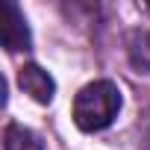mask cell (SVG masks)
<instances>
[{
	"mask_svg": "<svg viewBox=\"0 0 150 150\" xmlns=\"http://www.w3.org/2000/svg\"><path fill=\"white\" fill-rule=\"evenodd\" d=\"M0 38H3V47L9 53L27 50L30 47V27L24 12L12 3V0H3L0 3Z\"/></svg>",
	"mask_w": 150,
	"mask_h": 150,
	"instance_id": "cell-2",
	"label": "cell"
},
{
	"mask_svg": "<svg viewBox=\"0 0 150 150\" xmlns=\"http://www.w3.org/2000/svg\"><path fill=\"white\" fill-rule=\"evenodd\" d=\"M147 9H150V3H147Z\"/></svg>",
	"mask_w": 150,
	"mask_h": 150,
	"instance_id": "cell-6",
	"label": "cell"
},
{
	"mask_svg": "<svg viewBox=\"0 0 150 150\" xmlns=\"http://www.w3.org/2000/svg\"><path fill=\"white\" fill-rule=\"evenodd\" d=\"M3 150H44V144L33 129L21 124H9L3 132Z\"/></svg>",
	"mask_w": 150,
	"mask_h": 150,
	"instance_id": "cell-5",
	"label": "cell"
},
{
	"mask_svg": "<svg viewBox=\"0 0 150 150\" xmlns=\"http://www.w3.org/2000/svg\"><path fill=\"white\" fill-rule=\"evenodd\" d=\"M127 53L135 71L150 74V30H135L127 41Z\"/></svg>",
	"mask_w": 150,
	"mask_h": 150,
	"instance_id": "cell-4",
	"label": "cell"
},
{
	"mask_svg": "<svg viewBox=\"0 0 150 150\" xmlns=\"http://www.w3.org/2000/svg\"><path fill=\"white\" fill-rule=\"evenodd\" d=\"M147 150H150V147H147Z\"/></svg>",
	"mask_w": 150,
	"mask_h": 150,
	"instance_id": "cell-7",
	"label": "cell"
},
{
	"mask_svg": "<svg viewBox=\"0 0 150 150\" xmlns=\"http://www.w3.org/2000/svg\"><path fill=\"white\" fill-rule=\"evenodd\" d=\"M18 83H21V88H24L35 103H50L53 94H56L53 77H50L44 68H38V65H24L21 74H18Z\"/></svg>",
	"mask_w": 150,
	"mask_h": 150,
	"instance_id": "cell-3",
	"label": "cell"
},
{
	"mask_svg": "<svg viewBox=\"0 0 150 150\" xmlns=\"http://www.w3.org/2000/svg\"><path fill=\"white\" fill-rule=\"evenodd\" d=\"M121 112V91L109 80H94L83 86L74 97V121L83 132L106 129Z\"/></svg>",
	"mask_w": 150,
	"mask_h": 150,
	"instance_id": "cell-1",
	"label": "cell"
}]
</instances>
